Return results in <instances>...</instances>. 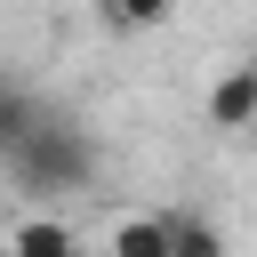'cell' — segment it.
<instances>
[{
    "instance_id": "cell-7",
    "label": "cell",
    "mask_w": 257,
    "mask_h": 257,
    "mask_svg": "<svg viewBox=\"0 0 257 257\" xmlns=\"http://www.w3.org/2000/svg\"><path fill=\"white\" fill-rule=\"evenodd\" d=\"M104 8V24L112 32H153V24H169L177 16V0H96Z\"/></svg>"
},
{
    "instance_id": "cell-4",
    "label": "cell",
    "mask_w": 257,
    "mask_h": 257,
    "mask_svg": "<svg viewBox=\"0 0 257 257\" xmlns=\"http://www.w3.org/2000/svg\"><path fill=\"white\" fill-rule=\"evenodd\" d=\"M104 257H169V217H120Z\"/></svg>"
},
{
    "instance_id": "cell-5",
    "label": "cell",
    "mask_w": 257,
    "mask_h": 257,
    "mask_svg": "<svg viewBox=\"0 0 257 257\" xmlns=\"http://www.w3.org/2000/svg\"><path fill=\"white\" fill-rule=\"evenodd\" d=\"M40 120H48V112H40V104H32L24 88H0V153H16V145H24L32 128H40Z\"/></svg>"
},
{
    "instance_id": "cell-2",
    "label": "cell",
    "mask_w": 257,
    "mask_h": 257,
    "mask_svg": "<svg viewBox=\"0 0 257 257\" xmlns=\"http://www.w3.org/2000/svg\"><path fill=\"white\" fill-rule=\"evenodd\" d=\"M201 112H209V128H217V137H241V128H257V56L225 64Z\"/></svg>"
},
{
    "instance_id": "cell-3",
    "label": "cell",
    "mask_w": 257,
    "mask_h": 257,
    "mask_svg": "<svg viewBox=\"0 0 257 257\" xmlns=\"http://www.w3.org/2000/svg\"><path fill=\"white\" fill-rule=\"evenodd\" d=\"M0 257H80V233H72L64 217L32 209V217H16V225L0 233Z\"/></svg>"
},
{
    "instance_id": "cell-1",
    "label": "cell",
    "mask_w": 257,
    "mask_h": 257,
    "mask_svg": "<svg viewBox=\"0 0 257 257\" xmlns=\"http://www.w3.org/2000/svg\"><path fill=\"white\" fill-rule=\"evenodd\" d=\"M8 169H16V185L24 193H80L88 177H96V137L80 128V120H40L16 153H8Z\"/></svg>"
},
{
    "instance_id": "cell-6",
    "label": "cell",
    "mask_w": 257,
    "mask_h": 257,
    "mask_svg": "<svg viewBox=\"0 0 257 257\" xmlns=\"http://www.w3.org/2000/svg\"><path fill=\"white\" fill-rule=\"evenodd\" d=\"M169 257H225V233L209 217H169Z\"/></svg>"
}]
</instances>
